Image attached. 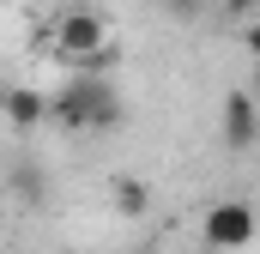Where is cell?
Instances as JSON below:
<instances>
[{
    "label": "cell",
    "instance_id": "obj_1",
    "mask_svg": "<svg viewBox=\"0 0 260 254\" xmlns=\"http://www.w3.org/2000/svg\"><path fill=\"white\" fill-rule=\"evenodd\" d=\"M121 115H127V109H121L115 85H109L97 67H79L61 91L49 97V121L67 127V133H115Z\"/></svg>",
    "mask_w": 260,
    "mask_h": 254
},
{
    "label": "cell",
    "instance_id": "obj_6",
    "mask_svg": "<svg viewBox=\"0 0 260 254\" xmlns=\"http://www.w3.org/2000/svg\"><path fill=\"white\" fill-rule=\"evenodd\" d=\"M145 206H151L145 176H115V212L121 218H145Z\"/></svg>",
    "mask_w": 260,
    "mask_h": 254
},
{
    "label": "cell",
    "instance_id": "obj_9",
    "mask_svg": "<svg viewBox=\"0 0 260 254\" xmlns=\"http://www.w3.org/2000/svg\"><path fill=\"white\" fill-rule=\"evenodd\" d=\"M224 6H230V12H254L260 0H224Z\"/></svg>",
    "mask_w": 260,
    "mask_h": 254
},
{
    "label": "cell",
    "instance_id": "obj_11",
    "mask_svg": "<svg viewBox=\"0 0 260 254\" xmlns=\"http://www.w3.org/2000/svg\"><path fill=\"white\" fill-rule=\"evenodd\" d=\"M67 254H73V248H67Z\"/></svg>",
    "mask_w": 260,
    "mask_h": 254
},
{
    "label": "cell",
    "instance_id": "obj_2",
    "mask_svg": "<svg viewBox=\"0 0 260 254\" xmlns=\"http://www.w3.org/2000/svg\"><path fill=\"white\" fill-rule=\"evenodd\" d=\"M49 49L61 61H73V67H97L103 73V61H109V24L97 12H67L61 24L49 30Z\"/></svg>",
    "mask_w": 260,
    "mask_h": 254
},
{
    "label": "cell",
    "instance_id": "obj_8",
    "mask_svg": "<svg viewBox=\"0 0 260 254\" xmlns=\"http://www.w3.org/2000/svg\"><path fill=\"white\" fill-rule=\"evenodd\" d=\"M164 6H170L176 18H194V12H200V0H164Z\"/></svg>",
    "mask_w": 260,
    "mask_h": 254
},
{
    "label": "cell",
    "instance_id": "obj_4",
    "mask_svg": "<svg viewBox=\"0 0 260 254\" xmlns=\"http://www.w3.org/2000/svg\"><path fill=\"white\" fill-rule=\"evenodd\" d=\"M224 145H230V151L260 145V97L254 91H230V97H224Z\"/></svg>",
    "mask_w": 260,
    "mask_h": 254
},
{
    "label": "cell",
    "instance_id": "obj_5",
    "mask_svg": "<svg viewBox=\"0 0 260 254\" xmlns=\"http://www.w3.org/2000/svg\"><path fill=\"white\" fill-rule=\"evenodd\" d=\"M0 115H6L12 127H43V121H49V97L12 85V91H0Z\"/></svg>",
    "mask_w": 260,
    "mask_h": 254
},
{
    "label": "cell",
    "instance_id": "obj_10",
    "mask_svg": "<svg viewBox=\"0 0 260 254\" xmlns=\"http://www.w3.org/2000/svg\"><path fill=\"white\" fill-rule=\"evenodd\" d=\"M248 91H254V97H260V61H254V85H248Z\"/></svg>",
    "mask_w": 260,
    "mask_h": 254
},
{
    "label": "cell",
    "instance_id": "obj_3",
    "mask_svg": "<svg viewBox=\"0 0 260 254\" xmlns=\"http://www.w3.org/2000/svg\"><path fill=\"white\" fill-rule=\"evenodd\" d=\"M200 236H206V248H248L260 236V212L248 200H218V206L206 212Z\"/></svg>",
    "mask_w": 260,
    "mask_h": 254
},
{
    "label": "cell",
    "instance_id": "obj_12",
    "mask_svg": "<svg viewBox=\"0 0 260 254\" xmlns=\"http://www.w3.org/2000/svg\"><path fill=\"white\" fill-rule=\"evenodd\" d=\"M254 212H260V206H254Z\"/></svg>",
    "mask_w": 260,
    "mask_h": 254
},
{
    "label": "cell",
    "instance_id": "obj_7",
    "mask_svg": "<svg viewBox=\"0 0 260 254\" xmlns=\"http://www.w3.org/2000/svg\"><path fill=\"white\" fill-rule=\"evenodd\" d=\"M242 49H248V55H254V61H260V18H254V24H248V30H242Z\"/></svg>",
    "mask_w": 260,
    "mask_h": 254
}]
</instances>
